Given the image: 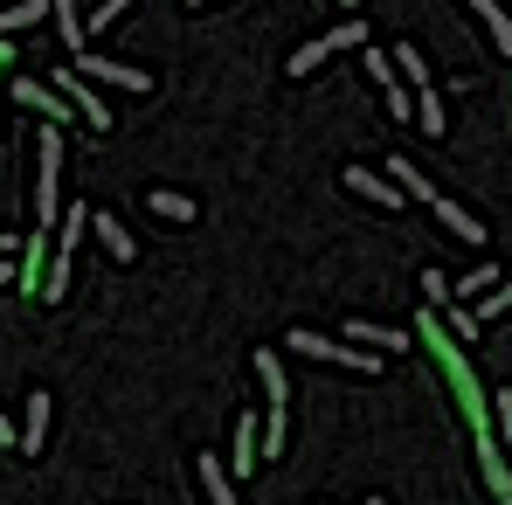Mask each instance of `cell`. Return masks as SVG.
<instances>
[{"label": "cell", "mask_w": 512, "mask_h": 505, "mask_svg": "<svg viewBox=\"0 0 512 505\" xmlns=\"http://www.w3.org/2000/svg\"><path fill=\"white\" fill-rule=\"evenodd\" d=\"M35 222L56 229L63 222V132L35 125Z\"/></svg>", "instance_id": "1"}, {"label": "cell", "mask_w": 512, "mask_h": 505, "mask_svg": "<svg viewBox=\"0 0 512 505\" xmlns=\"http://www.w3.org/2000/svg\"><path fill=\"white\" fill-rule=\"evenodd\" d=\"M284 346H298L305 360H333V367H360V374H374V367H381V360H374L367 346H340V339H319L312 326H298V333L284 339Z\"/></svg>", "instance_id": "2"}, {"label": "cell", "mask_w": 512, "mask_h": 505, "mask_svg": "<svg viewBox=\"0 0 512 505\" xmlns=\"http://www.w3.org/2000/svg\"><path fill=\"white\" fill-rule=\"evenodd\" d=\"M256 381H263V395H270V422H263V457H277V450H284V367H277V353H256Z\"/></svg>", "instance_id": "3"}, {"label": "cell", "mask_w": 512, "mask_h": 505, "mask_svg": "<svg viewBox=\"0 0 512 505\" xmlns=\"http://www.w3.org/2000/svg\"><path fill=\"white\" fill-rule=\"evenodd\" d=\"M353 42H367V21H340L333 35H319V42H305L298 56H291V77H312L326 56H340V49H353Z\"/></svg>", "instance_id": "4"}, {"label": "cell", "mask_w": 512, "mask_h": 505, "mask_svg": "<svg viewBox=\"0 0 512 505\" xmlns=\"http://www.w3.org/2000/svg\"><path fill=\"white\" fill-rule=\"evenodd\" d=\"M14 104H28V111H42L49 125H70V111H77V104H70V97H63L56 84H35V77H14Z\"/></svg>", "instance_id": "5"}, {"label": "cell", "mask_w": 512, "mask_h": 505, "mask_svg": "<svg viewBox=\"0 0 512 505\" xmlns=\"http://www.w3.org/2000/svg\"><path fill=\"white\" fill-rule=\"evenodd\" d=\"M56 90H63L70 104H77V118H84L90 132H104V125H111V111H104V97L84 84V70H56Z\"/></svg>", "instance_id": "6"}, {"label": "cell", "mask_w": 512, "mask_h": 505, "mask_svg": "<svg viewBox=\"0 0 512 505\" xmlns=\"http://www.w3.org/2000/svg\"><path fill=\"white\" fill-rule=\"evenodd\" d=\"M429 215H436V222H443V229H450L457 243H471V250H485V222H478L471 208H457V201H443V194H436V201H429Z\"/></svg>", "instance_id": "7"}, {"label": "cell", "mask_w": 512, "mask_h": 505, "mask_svg": "<svg viewBox=\"0 0 512 505\" xmlns=\"http://www.w3.org/2000/svg\"><path fill=\"white\" fill-rule=\"evenodd\" d=\"M77 70H90L97 84H111V90H139V97L153 90V77H146V70H132V63H111V56H84Z\"/></svg>", "instance_id": "8"}, {"label": "cell", "mask_w": 512, "mask_h": 505, "mask_svg": "<svg viewBox=\"0 0 512 505\" xmlns=\"http://www.w3.org/2000/svg\"><path fill=\"white\" fill-rule=\"evenodd\" d=\"M42 443H49V395L35 388L28 395V416H21V457H42Z\"/></svg>", "instance_id": "9"}, {"label": "cell", "mask_w": 512, "mask_h": 505, "mask_svg": "<svg viewBox=\"0 0 512 505\" xmlns=\"http://www.w3.org/2000/svg\"><path fill=\"white\" fill-rule=\"evenodd\" d=\"M346 187H353V194H367L374 208H395V201H409V194H402L395 180H374L367 167H346Z\"/></svg>", "instance_id": "10"}, {"label": "cell", "mask_w": 512, "mask_h": 505, "mask_svg": "<svg viewBox=\"0 0 512 505\" xmlns=\"http://www.w3.org/2000/svg\"><path fill=\"white\" fill-rule=\"evenodd\" d=\"M42 270H49V229L35 222V236L21 243V291H28V298H35V277H42Z\"/></svg>", "instance_id": "11"}, {"label": "cell", "mask_w": 512, "mask_h": 505, "mask_svg": "<svg viewBox=\"0 0 512 505\" xmlns=\"http://www.w3.org/2000/svg\"><path fill=\"white\" fill-rule=\"evenodd\" d=\"M416 118H423V139H443V132H450V118H443V97H436V84H416Z\"/></svg>", "instance_id": "12"}, {"label": "cell", "mask_w": 512, "mask_h": 505, "mask_svg": "<svg viewBox=\"0 0 512 505\" xmlns=\"http://www.w3.org/2000/svg\"><path fill=\"white\" fill-rule=\"evenodd\" d=\"M201 492H208V505H236V478H229L208 450H201Z\"/></svg>", "instance_id": "13"}, {"label": "cell", "mask_w": 512, "mask_h": 505, "mask_svg": "<svg viewBox=\"0 0 512 505\" xmlns=\"http://www.w3.org/2000/svg\"><path fill=\"white\" fill-rule=\"evenodd\" d=\"M478 14H485V35L499 42V56H512V14H506V0H471Z\"/></svg>", "instance_id": "14"}, {"label": "cell", "mask_w": 512, "mask_h": 505, "mask_svg": "<svg viewBox=\"0 0 512 505\" xmlns=\"http://www.w3.org/2000/svg\"><path fill=\"white\" fill-rule=\"evenodd\" d=\"M90 229H97V243L118 256V263H132V256H139V243H132V236H125V229H118L111 215H90Z\"/></svg>", "instance_id": "15"}, {"label": "cell", "mask_w": 512, "mask_h": 505, "mask_svg": "<svg viewBox=\"0 0 512 505\" xmlns=\"http://www.w3.org/2000/svg\"><path fill=\"white\" fill-rule=\"evenodd\" d=\"M49 7H56V0H14V7L0 14V35H21V28H35Z\"/></svg>", "instance_id": "16"}, {"label": "cell", "mask_w": 512, "mask_h": 505, "mask_svg": "<svg viewBox=\"0 0 512 505\" xmlns=\"http://www.w3.org/2000/svg\"><path fill=\"white\" fill-rule=\"evenodd\" d=\"M346 339H360V346H381V353H395V346H409V333H395V326H367V319H353Z\"/></svg>", "instance_id": "17"}, {"label": "cell", "mask_w": 512, "mask_h": 505, "mask_svg": "<svg viewBox=\"0 0 512 505\" xmlns=\"http://www.w3.org/2000/svg\"><path fill=\"white\" fill-rule=\"evenodd\" d=\"M56 35H63V42H70V49H84V14H77V7H70V0H56Z\"/></svg>", "instance_id": "18"}, {"label": "cell", "mask_w": 512, "mask_h": 505, "mask_svg": "<svg viewBox=\"0 0 512 505\" xmlns=\"http://www.w3.org/2000/svg\"><path fill=\"white\" fill-rule=\"evenodd\" d=\"M388 173L402 180V194H409V201H423V208H429V201H436V187H429V180H423V173H416V167H409V160H395V167H388Z\"/></svg>", "instance_id": "19"}, {"label": "cell", "mask_w": 512, "mask_h": 505, "mask_svg": "<svg viewBox=\"0 0 512 505\" xmlns=\"http://www.w3.org/2000/svg\"><path fill=\"white\" fill-rule=\"evenodd\" d=\"M125 7H132V0H90V35H104V28H118V21H125Z\"/></svg>", "instance_id": "20"}, {"label": "cell", "mask_w": 512, "mask_h": 505, "mask_svg": "<svg viewBox=\"0 0 512 505\" xmlns=\"http://www.w3.org/2000/svg\"><path fill=\"white\" fill-rule=\"evenodd\" d=\"M236 471H256V416L236 422V457H229Z\"/></svg>", "instance_id": "21"}, {"label": "cell", "mask_w": 512, "mask_h": 505, "mask_svg": "<svg viewBox=\"0 0 512 505\" xmlns=\"http://www.w3.org/2000/svg\"><path fill=\"white\" fill-rule=\"evenodd\" d=\"M153 215H167V222H194L201 208H194L187 194H167V187H160V194H153Z\"/></svg>", "instance_id": "22"}, {"label": "cell", "mask_w": 512, "mask_h": 505, "mask_svg": "<svg viewBox=\"0 0 512 505\" xmlns=\"http://www.w3.org/2000/svg\"><path fill=\"white\" fill-rule=\"evenodd\" d=\"M499 312H512V277H499V284L478 298V319H499Z\"/></svg>", "instance_id": "23"}, {"label": "cell", "mask_w": 512, "mask_h": 505, "mask_svg": "<svg viewBox=\"0 0 512 505\" xmlns=\"http://www.w3.org/2000/svg\"><path fill=\"white\" fill-rule=\"evenodd\" d=\"M423 298H429V305H450V298H457V284H450L443 270H429V263H423Z\"/></svg>", "instance_id": "24"}, {"label": "cell", "mask_w": 512, "mask_h": 505, "mask_svg": "<svg viewBox=\"0 0 512 505\" xmlns=\"http://www.w3.org/2000/svg\"><path fill=\"white\" fill-rule=\"evenodd\" d=\"M492 429L506 436V450H512V388H506V395H492Z\"/></svg>", "instance_id": "25"}, {"label": "cell", "mask_w": 512, "mask_h": 505, "mask_svg": "<svg viewBox=\"0 0 512 505\" xmlns=\"http://www.w3.org/2000/svg\"><path fill=\"white\" fill-rule=\"evenodd\" d=\"M395 70H402L409 84H429V70H423V56H416V49H402V56H395Z\"/></svg>", "instance_id": "26"}, {"label": "cell", "mask_w": 512, "mask_h": 505, "mask_svg": "<svg viewBox=\"0 0 512 505\" xmlns=\"http://www.w3.org/2000/svg\"><path fill=\"white\" fill-rule=\"evenodd\" d=\"M388 111H395V118H416V97H409L402 84H388Z\"/></svg>", "instance_id": "27"}, {"label": "cell", "mask_w": 512, "mask_h": 505, "mask_svg": "<svg viewBox=\"0 0 512 505\" xmlns=\"http://www.w3.org/2000/svg\"><path fill=\"white\" fill-rule=\"evenodd\" d=\"M450 333H457V339H478V312H450Z\"/></svg>", "instance_id": "28"}, {"label": "cell", "mask_w": 512, "mask_h": 505, "mask_svg": "<svg viewBox=\"0 0 512 505\" xmlns=\"http://www.w3.org/2000/svg\"><path fill=\"white\" fill-rule=\"evenodd\" d=\"M7 284H14V263H7V256H0V291H7Z\"/></svg>", "instance_id": "29"}, {"label": "cell", "mask_w": 512, "mask_h": 505, "mask_svg": "<svg viewBox=\"0 0 512 505\" xmlns=\"http://www.w3.org/2000/svg\"><path fill=\"white\" fill-rule=\"evenodd\" d=\"M7 443H21V436H14V429H7V416H0V450H7Z\"/></svg>", "instance_id": "30"}, {"label": "cell", "mask_w": 512, "mask_h": 505, "mask_svg": "<svg viewBox=\"0 0 512 505\" xmlns=\"http://www.w3.org/2000/svg\"><path fill=\"white\" fill-rule=\"evenodd\" d=\"M14 250H21V236H0V256H14Z\"/></svg>", "instance_id": "31"}, {"label": "cell", "mask_w": 512, "mask_h": 505, "mask_svg": "<svg viewBox=\"0 0 512 505\" xmlns=\"http://www.w3.org/2000/svg\"><path fill=\"white\" fill-rule=\"evenodd\" d=\"M187 7H215V0H187Z\"/></svg>", "instance_id": "32"}, {"label": "cell", "mask_w": 512, "mask_h": 505, "mask_svg": "<svg viewBox=\"0 0 512 505\" xmlns=\"http://www.w3.org/2000/svg\"><path fill=\"white\" fill-rule=\"evenodd\" d=\"M0 56H7V35H0Z\"/></svg>", "instance_id": "33"}, {"label": "cell", "mask_w": 512, "mask_h": 505, "mask_svg": "<svg viewBox=\"0 0 512 505\" xmlns=\"http://www.w3.org/2000/svg\"><path fill=\"white\" fill-rule=\"evenodd\" d=\"M340 7H360V0H340Z\"/></svg>", "instance_id": "34"}, {"label": "cell", "mask_w": 512, "mask_h": 505, "mask_svg": "<svg viewBox=\"0 0 512 505\" xmlns=\"http://www.w3.org/2000/svg\"><path fill=\"white\" fill-rule=\"evenodd\" d=\"M499 505H512V492H506V499H499Z\"/></svg>", "instance_id": "35"}, {"label": "cell", "mask_w": 512, "mask_h": 505, "mask_svg": "<svg viewBox=\"0 0 512 505\" xmlns=\"http://www.w3.org/2000/svg\"><path fill=\"white\" fill-rule=\"evenodd\" d=\"M77 7H90V0H77Z\"/></svg>", "instance_id": "36"}, {"label": "cell", "mask_w": 512, "mask_h": 505, "mask_svg": "<svg viewBox=\"0 0 512 505\" xmlns=\"http://www.w3.org/2000/svg\"><path fill=\"white\" fill-rule=\"evenodd\" d=\"M367 505H381V499H367Z\"/></svg>", "instance_id": "37"}]
</instances>
